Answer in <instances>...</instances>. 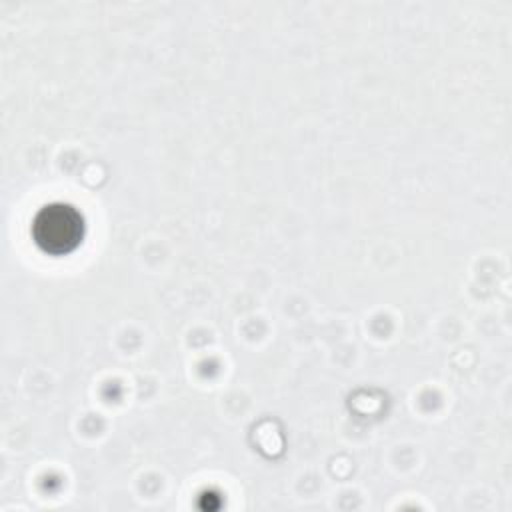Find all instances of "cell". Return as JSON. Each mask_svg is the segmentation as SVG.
I'll list each match as a JSON object with an SVG mask.
<instances>
[{
  "label": "cell",
  "instance_id": "6da1fadb",
  "mask_svg": "<svg viewBox=\"0 0 512 512\" xmlns=\"http://www.w3.org/2000/svg\"><path fill=\"white\" fill-rule=\"evenodd\" d=\"M32 238L46 254L64 256L84 238L82 214L68 204H48L32 222Z\"/></svg>",
  "mask_w": 512,
  "mask_h": 512
}]
</instances>
